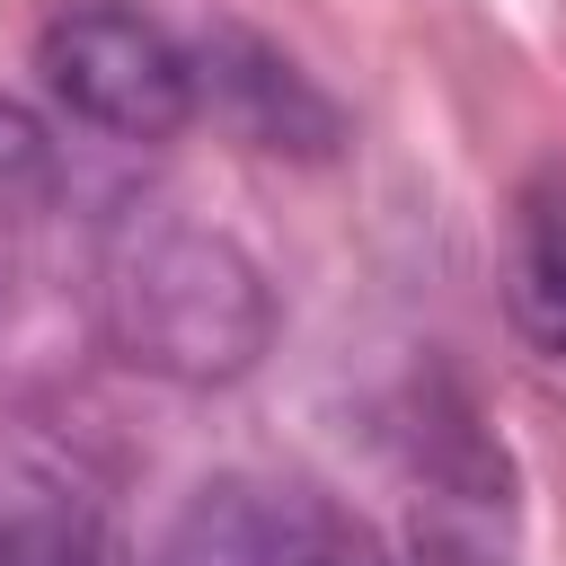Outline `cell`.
<instances>
[{
	"mask_svg": "<svg viewBox=\"0 0 566 566\" xmlns=\"http://www.w3.org/2000/svg\"><path fill=\"white\" fill-rule=\"evenodd\" d=\"M106 345L150 380H239L274 345V292L256 256L195 221H142L115 239L97 283Z\"/></svg>",
	"mask_w": 566,
	"mask_h": 566,
	"instance_id": "6da1fadb",
	"label": "cell"
},
{
	"mask_svg": "<svg viewBox=\"0 0 566 566\" xmlns=\"http://www.w3.org/2000/svg\"><path fill=\"white\" fill-rule=\"evenodd\" d=\"M35 71L80 124H97L115 142H168L195 115V53L124 0L62 9L35 35Z\"/></svg>",
	"mask_w": 566,
	"mask_h": 566,
	"instance_id": "7a4b0ae2",
	"label": "cell"
},
{
	"mask_svg": "<svg viewBox=\"0 0 566 566\" xmlns=\"http://www.w3.org/2000/svg\"><path fill=\"white\" fill-rule=\"evenodd\" d=\"M195 106L212 115V124H230L248 150H292V159H327L336 150V133H345V115L256 35V27H203L195 44Z\"/></svg>",
	"mask_w": 566,
	"mask_h": 566,
	"instance_id": "3957f363",
	"label": "cell"
},
{
	"mask_svg": "<svg viewBox=\"0 0 566 566\" xmlns=\"http://www.w3.org/2000/svg\"><path fill=\"white\" fill-rule=\"evenodd\" d=\"M345 504L292 478H212L159 539V566H310Z\"/></svg>",
	"mask_w": 566,
	"mask_h": 566,
	"instance_id": "277c9868",
	"label": "cell"
},
{
	"mask_svg": "<svg viewBox=\"0 0 566 566\" xmlns=\"http://www.w3.org/2000/svg\"><path fill=\"white\" fill-rule=\"evenodd\" d=\"M0 566H124L97 486L18 433H0Z\"/></svg>",
	"mask_w": 566,
	"mask_h": 566,
	"instance_id": "5b68a950",
	"label": "cell"
},
{
	"mask_svg": "<svg viewBox=\"0 0 566 566\" xmlns=\"http://www.w3.org/2000/svg\"><path fill=\"white\" fill-rule=\"evenodd\" d=\"M504 310L522 345L566 363V177H531L513 212V256H504Z\"/></svg>",
	"mask_w": 566,
	"mask_h": 566,
	"instance_id": "8992f818",
	"label": "cell"
},
{
	"mask_svg": "<svg viewBox=\"0 0 566 566\" xmlns=\"http://www.w3.org/2000/svg\"><path fill=\"white\" fill-rule=\"evenodd\" d=\"M44 168H53L44 124H35L18 97H0V203H18L27 186H44Z\"/></svg>",
	"mask_w": 566,
	"mask_h": 566,
	"instance_id": "52a82bcc",
	"label": "cell"
},
{
	"mask_svg": "<svg viewBox=\"0 0 566 566\" xmlns=\"http://www.w3.org/2000/svg\"><path fill=\"white\" fill-rule=\"evenodd\" d=\"M407 566H504L486 539H469V531H451V522H416V539H407Z\"/></svg>",
	"mask_w": 566,
	"mask_h": 566,
	"instance_id": "ba28073f",
	"label": "cell"
},
{
	"mask_svg": "<svg viewBox=\"0 0 566 566\" xmlns=\"http://www.w3.org/2000/svg\"><path fill=\"white\" fill-rule=\"evenodd\" d=\"M310 566H389V548H380V531H371V522L336 513V531L318 539V557H310Z\"/></svg>",
	"mask_w": 566,
	"mask_h": 566,
	"instance_id": "9c48e42d",
	"label": "cell"
}]
</instances>
